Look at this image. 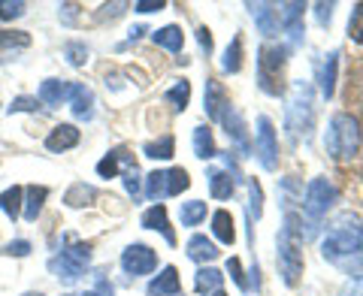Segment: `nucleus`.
I'll return each instance as SVG.
<instances>
[{"mask_svg":"<svg viewBox=\"0 0 363 296\" xmlns=\"http://www.w3.org/2000/svg\"><path fill=\"white\" fill-rule=\"evenodd\" d=\"M363 248V224L354 212H339L327 227V236L321 242V254L330 263H342L345 257L360 254Z\"/></svg>","mask_w":363,"mask_h":296,"instance_id":"obj_1","label":"nucleus"},{"mask_svg":"<svg viewBox=\"0 0 363 296\" xmlns=\"http://www.w3.org/2000/svg\"><path fill=\"white\" fill-rule=\"evenodd\" d=\"M279 266H281V281L288 288H297L303 275V230H300V218L294 212H288L285 227L279 233Z\"/></svg>","mask_w":363,"mask_h":296,"instance_id":"obj_2","label":"nucleus"},{"mask_svg":"<svg viewBox=\"0 0 363 296\" xmlns=\"http://www.w3.org/2000/svg\"><path fill=\"white\" fill-rule=\"evenodd\" d=\"M285 127L291 142H306L315 130V103H312V88L309 82H294L285 106Z\"/></svg>","mask_w":363,"mask_h":296,"instance_id":"obj_3","label":"nucleus"},{"mask_svg":"<svg viewBox=\"0 0 363 296\" xmlns=\"http://www.w3.org/2000/svg\"><path fill=\"white\" fill-rule=\"evenodd\" d=\"M363 133L354 115L348 112H339L330 118V130H327V152H330L333 161H354V154L360 152Z\"/></svg>","mask_w":363,"mask_h":296,"instance_id":"obj_4","label":"nucleus"},{"mask_svg":"<svg viewBox=\"0 0 363 296\" xmlns=\"http://www.w3.org/2000/svg\"><path fill=\"white\" fill-rule=\"evenodd\" d=\"M285 61H288V49L285 45H264L260 49V61H257V85L260 91L279 97L281 94V70H285Z\"/></svg>","mask_w":363,"mask_h":296,"instance_id":"obj_5","label":"nucleus"},{"mask_svg":"<svg viewBox=\"0 0 363 296\" xmlns=\"http://www.w3.org/2000/svg\"><path fill=\"white\" fill-rule=\"evenodd\" d=\"M339 200V190L333 181L327 178H312L309 188H306V197H303V212L309 221H321L327 212H330L336 206Z\"/></svg>","mask_w":363,"mask_h":296,"instance_id":"obj_6","label":"nucleus"},{"mask_svg":"<svg viewBox=\"0 0 363 296\" xmlns=\"http://www.w3.org/2000/svg\"><path fill=\"white\" fill-rule=\"evenodd\" d=\"M255 154L260 166L267 173H276L279 169V140H276V130H272V121L267 115L257 118V140H255Z\"/></svg>","mask_w":363,"mask_h":296,"instance_id":"obj_7","label":"nucleus"},{"mask_svg":"<svg viewBox=\"0 0 363 296\" xmlns=\"http://www.w3.org/2000/svg\"><path fill=\"white\" fill-rule=\"evenodd\" d=\"M157 266V257L149 245H128L121 254V269L128 275H149Z\"/></svg>","mask_w":363,"mask_h":296,"instance_id":"obj_8","label":"nucleus"},{"mask_svg":"<svg viewBox=\"0 0 363 296\" xmlns=\"http://www.w3.org/2000/svg\"><path fill=\"white\" fill-rule=\"evenodd\" d=\"M221 124L227 127V136H230V142H236V148H240V154H242V157L252 154V145H248V133H245V121H242V115H240V112H236L230 103H227L224 112H221Z\"/></svg>","mask_w":363,"mask_h":296,"instance_id":"obj_9","label":"nucleus"},{"mask_svg":"<svg viewBox=\"0 0 363 296\" xmlns=\"http://www.w3.org/2000/svg\"><path fill=\"white\" fill-rule=\"evenodd\" d=\"M279 9V16H281V25L279 28H285L288 30V37H291V45H300L303 42V4H281L276 6Z\"/></svg>","mask_w":363,"mask_h":296,"instance_id":"obj_10","label":"nucleus"},{"mask_svg":"<svg viewBox=\"0 0 363 296\" xmlns=\"http://www.w3.org/2000/svg\"><path fill=\"white\" fill-rule=\"evenodd\" d=\"M248 9H252V16H255L264 37H279V9H276V4H248Z\"/></svg>","mask_w":363,"mask_h":296,"instance_id":"obj_11","label":"nucleus"},{"mask_svg":"<svg viewBox=\"0 0 363 296\" xmlns=\"http://www.w3.org/2000/svg\"><path fill=\"white\" fill-rule=\"evenodd\" d=\"M30 45V37L25 30H0V64L13 61L18 52H25Z\"/></svg>","mask_w":363,"mask_h":296,"instance_id":"obj_12","label":"nucleus"},{"mask_svg":"<svg viewBox=\"0 0 363 296\" xmlns=\"http://www.w3.org/2000/svg\"><path fill=\"white\" fill-rule=\"evenodd\" d=\"M149 296H182V281H179L176 266H164L161 275L152 278Z\"/></svg>","mask_w":363,"mask_h":296,"instance_id":"obj_13","label":"nucleus"},{"mask_svg":"<svg viewBox=\"0 0 363 296\" xmlns=\"http://www.w3.org/2000/svg\"><path fill=\"white\" fill-rule=\"evenodd\" d=\"M143 227H149V230L164 233L167 242H169V245H176V233H173V227H169L167 209L161 206V203H155L152 209H145V212H143Z\"/></svg>","mask_w":363,"mask_h":296,"instance_id":"obj_14","label":"nucleus"},{"mask_svg":"<svg viewBox=\"0 0 363 296\" xmlns=\"http://www.w3.org/2000/svg\"><path fill=\"white\" fill-rule=\"evenodd\" d=\"M70 82H64V79H45L40 85V103L45 106H61L64 100H70Z\"/></svg>","mask_w":363,"mask_h":296,"instance_id":"obj_15","label":"nucleus"},{"mask_svg":"<svg viewBox=\"0 0 363 296\" xmlns=\"http://www.w3.org/2000/svg\"><path fill=\"white\" fill-rule=\"evenodd\" d=\"M73 145H79V130L73 127V124H58L49 136H45V148L49 152H67V148H73Z\"/></svg>","mask_w":363,"mask_h":296,"instance_id":"obj_16","label":"nucleus"},{"mask_svg":"<svg viewBox=\"0 0 363 296\" xmlns=\"http://www.w3.org/2000/svg\"><path fill=\"white\" fill-rule=\"evenodd\" d=\"M227 106V97H224V88L215 82V79H206V94H203V109L212 121H221V112Z\"/></svg>","mask_w":363,"mask_h":296,"instance_id":"obj_17","label":"nucleus"},{"mask_svg":"<svg viewBox=\"0 0 363 296\" xmlns=\"http://www.w3.org/2000/svg\"><path fill=\"white\" fill-rule=\"evenodd\" d=\"M130 166H136L133 157L124 152V148H116V152H109L104 161L97 164V176H100V178H112V176L118 173V169H130Z\"/></svg>","mask_w":363,"mask_h":296,"instance_id":"obj_18","label":"nucleus"},{"mask_svg":"<svg viewBox=\"0 0 363 296\" xmlns=\"http://www.w3.org/2000/svg\"><path fill=\"white\" fill-rule=\"evenodd\" d=\"M70 103H73V115L79 121H91V115H94V94H91V88L73 85L70 88Z\"/></svg>","mask_w":363,"mask_h":296,"instance_id":"obj_19","label":"nucleus"},{"mask_svg":"<svg viewBox=\"0 0 363 296\" xmlns=\"http://www.w3.org/2000/svg\"><path fill=\"white\" fill-rule=\"evenodd\" d=\"M336 70H339V52H330L324 58V64H321V76H318L324 100H330L336 94Z\"/></svg>","mask_w":363,"mask_h":296,"instance_id":"obj_20","label":"nucleus"},{"mask_svg":"<svg viewBox=\"0 0 363 296\" xmlns=\"http://www.w3.org/2000/svg\"><path fill=\"white\" fill-rule=\"evenodd\" d=\"M188 257L197 260V263H212V260L218 257V248H215V242H212V239H206V236H191Z\"/></svg>","mask_w":363,"mask_h":296,"instance_id":"obj_21","label":"nucleus"},{"mask_svg":"<svg viewBox=\"0 0 363 296\" xmlns=\"http://www.w3.org/2000/svg\"><path fill=\"white\" fill-rule=\"evenodd\" d=\"M45 197H49V188H43V185H30L25 188V218L28 221H37L40 218V212H43V203Z\"/></svg>","mask_w":363,"mask_h":296,"instance_id":"obj_22","label":"nucleus"},{"mask_svg":"<svg viewBox=\"0 0 363 296\" xmlns=\"http://www.w3.org/2000/svg\"><path fill=\"white\" fill-rule=\"evenodd\" d=\"M233 185H236V178L230 173H224V169H212L209 173V190H212L215 200H230Z\"/></svg>","mask_w":363,"mask_h":296,"instance_id":"obj_23","label":"nucleus"},{"mask_svg":"<svg viewBox=\"0 0 363 296\" xmlns=\"http://www.w3.org/2000/svg\"><path fill=\"white\" fill-rule=\"evenodd\" d=\"M152 40L167 52H182V45H185V33H182V28H176V25H167L161 30H155Z\"/></svg>","mask_w":363,"mask_h":296,"instance_id":"obj_24","label":"nucleus"},{"mask_svg":"<svg viewBox=\"0 0 363 296\" xmlns=\"http://www.w3.org/2000/svg\"><path fill=\"white\" fill-rule=\"evenodd\" d=\"M194 154L200 157V161H209V157L218 154V148H215V136H212V130L206 127V124L194 127Z\"/></svg>","mask_w":363,"mask_h":296,"instance_id":"obj_25","label":"nucleus"},{"mask_svg":"<svg viewBox=\"0 0 363 296\" xmlns=\"http://www.w3.org/2000/svg\"><path fill=\"white\" fill-rule=\"evenodd\" d=\"M212 233L218 242L224 245H233V239H236V230H233V218H230V212H215L212 215Z\"/></svg>","mask_w":363,"mask_h":296,"instance_id":"obj_26","label":"nucleus"},{"mask_svg":"<svg viewBox=\"0 0 363 296\" xmlns=\"http://www.w3.org/2000/svg\"><path fill=\"white\" fill-rule=\"evenodd\" d=\"M145 197L157 200V203H161L164 197H169V176H167V169H161V173L155 169V173L145 178Z\"/></svg>","mask_w":363,"mask_h":296,"instance_id":"obj_27","label":"nucleus"},{"mask_svg":"<svg viewBox=\"0 0 363 296\" xmlns=\"http://www.w3.org/2000/svg\"><path fill=\"white\" fill-rule=\"evenodd\" d=\"M221 281H224V275L218 269L203 266V269H197V275H194V288H197V293H215L221 288Z\"/></svg>","mask_w":363,"mask_h":296,"instance_id":"obj_28","label":"nucleus"},{"mask_svg":"<svg viewBox=\"0 0 363 296\" xmlns=\"http://www.w3.org/2000/svg\"><path fill=\"white\" fill-rule=\"evenodd\" d=\"M143 154L145 157H155V161H169L176 154V140L173 136H161L157 142H145L143 145Z\"/></svg>","mask_w":363,"mask_h":296,"instance_id":"obj_29","label":"nucleus"},{"mask_svg":"<svg viewBox=\"0 0 363 296\" xmlns=\"http://www.w3.org/2000/svg\"><path fill=\"white\" fill-rule=\"evenodd\" d=\"M179 218H182V227H197L203 218H206V203H203V200H188V203H182Z\"/></svg>","mask_w":363,"mask_h":296,"instance_id":"obj_30","label":"nucleus"},{"mask_svg":"<svg viewBox=\"0 0 363 296\" xmlns=\"http://www.w3.org/2000/svg\"><path fill=\"white\" fill-rule=\"evenodd\" d=\"M221 70L224 73H240L242 70V37H240V33H236L233 42L227 45L224 61H221Z\"/></svg>","mask_w":363,"mask_h":296,"instance_id":"obj_31","label":"nucleus"},{"mask_svg":"<svg viewBox=\"0 0 363 296\" xmlns=\"http://www.w3.org/2000/svg\"><path fill=\"white\" fill-rule=\"evenodd\" d=\"M21 197H25V190H21L18 185H13V188H9V190H4V193H0V209H4L6 215H9V218H18V215H21Z\"/></svg>","mask_w":363,"mask_h":296,"instance_id":"obj_32","label":"nucleus"},{"mask_svg":"<svg viewBox=\"0 0 363 296\" xmlns=\"http://www.w3.org/2000/svg\"><path fill=\"white\" fill-rule=\"evenodd\" d=\"M94 197H97V190L91 185H82V181H79V185H73L70 190H67L64 203H67V206H73V209H79V206H88Z\"/></svg>","mask_w":363,"mask_h":296,"instance_id":"obj_33","label":"nucleus"},{"mask_svg":"<svg viewBox=\"0 0 363 296\" xmlns=\"http://www.w3.org/2000/svg\"><path fill=\"white\" fill-rule=\"evenodd\" d=\"M167 100L173 103V109H176V112H182V109L188 106V100H191V85L185 82V79H182V82H176L173 88L167 91Z\"/></svg>","mask_w":363,"mask_h":296,"instance_id":"obj_34","label":"nucleus"},{"mask_svg":"<svg viewBox=\"0 0 363 296\" xmlns=\"http://www.w3.org/2000/svg\"><path fill=\"white\" fill-rule=\"evenodd\" d=\"M248 212L255 215V221L264 215V190H260L257 178H248Z\"/></svg>","mask_w":363,"mask_h":296,"instance_id":"obj_35","label":"nucleus"},{"mask_svg":"<svg viewBox=\"0 0 363 296\" xmlns=\"http://www.w3.org/2000/svg\"><path fill=\"white\" fill-rule=\"evenodd\" d=\"M167 176H169V197H179L182 190H188V188H191V178H188V173H185L182 166L167 169Z\"/></svg>","mask_w":363,"mask_h":296,"instance_id":"obj_36","label":"nucleus"},{"mask_svg":"<svg viewBox=\"0 0 363 296\" xmlns=\"http://www.w3.org/2000/svg\"><path fill=\"white\" fill-rule=\"evenodd\" d=\"M348 37L363 45V4H357L351 9V18H348Z\"/></svg>","mask_w":363,"mask_h":296,"instance_id":"obj_37","label":"nucleus"},{"mask_svg":"<svg viewBox=\"0 0 363 296\" xmlns=\"http://www.w3.org/2000/svg\"><path fill=\"white\" fill-rule=\"evenodd\" d=\"M25 16V0H0V21H13Z\"/></svg>","mask_w":363,"mask_h":296,"instance_id":"obj_38","label":"nucleus"},{"mask_svg":"<svg viewBox=\"0 0 363 296\" xmlns=\"http://www.w3.org/2000/svg\"><path fill=\"white\" fill-rule=\"evenodd\" d=\"M64 55H67V61H70V67H85V61H88V49L82 42H67Z\"/></svg>","mask_w":363,"mask_h":296,"instance_id":"obj_39","label":"nucleus"},{"mask_svg":"<svg viewBox=\"0 0 363 296\" xmlns=\"http://www.w3.org/2000/svg\"><path fill=\"white\" fill-rule=\"evenodd\" d=\"M227 272H230V278H233L236 284H240L242 290H248V281H245V275H242V263H240V260H236V257L227 260Z\"/></svg>","mask_w":363,"mask_h":296,"instance_id":"obj_40","label":"nucleus"},{"mask_svg":"<svg viewBox=\"0 0 363 296\" xmlns=\"http://www.w3.org/2000/svg\"><path fill=\"white\" fill-rule=\"evenodd\" d=\"M124 188H128L130 197H136V193H140V169H136V166L124 169Z\"/></svg>","mask_w":363,"mask_h":296,"instance_id":"obj_41","label":"nucleus"},{"mask_svg":"<svg viewBox=\"0 0 363 296\" xmlns=\"http://www.w3.org/2000/svg\"><path fill=\"white\" fill-rule=\"evenodd\" d=\"M333 9H336V4H315V18H318V25H321V28L330 25Z\"/></svg>","mask_w":363,"mask_h":296,"instance_id":"obj_42","label":"nucleus"},{"mask_svg":"<svg viewBox=\"0 0 363 296\" xmlns=\"http://www.w3.org/2000/svg\"><path fill=\"white\" fill-rule=\"evenodd\" d=\"M37 106H40L37 97H16L13 106H9V112H33Z\"/></svg>","mask_w":363,"mask_h":296,"instance_id":"obj_43","label":"nucleus"},{"mask_svg":"<svg viewBox=\"0 0 363 296\" xmlns=\"http://www.w3.org/2000/svg\"><path fill=\"white\" fill-rule=\"evenodd\" d=\"M4 251H6L9 257H28V254H30V242H25V239H16V242H9Z\"/></svg>","mask_w":363,"mask_h":296,"instance_id":"obj_44","label":"nucleus"},{"mask_svg":"<svg viewBox=\"0 0 363 296\" xmlns=\"http://www.w3.org/2000/svg\"><path fill=\"white\" fill-rule=\"evenodd\" d=\"M167 4H161V0H157V4H152V0H136L133 4V9L136 13H143V16H149V13H157V9H164Z\"/></svg>","mask_w":363,"mask_h":296,"instance_id":"obj_45","label":"nucleus"},{"mask_svg":"<svg viewBox=\"0 0 363 296\" xmlns=\"http://www.w3.org/2000/svg\"><path fill=\"white\" fill-rule=\"evenodd\" d=\"M197 40H200V45L206 49V55L212 52V33H209V28H200L197 30Z\"/></svg>","mask_w":363,"mask_h":296,"instance_id":"obj_46","label":"nucleus"},{"mask_svg":"<svg viewBox=\"0 0 363 296\" xmlns=\"http://www.w3.org/2000/svg\"><path fill=\"white\" fill-rule=\"evenodd\" d=\"M212 296H227V293H221V290H215V293H212Z\"/></svg>","mask_w":363,"mask_h":296,"instance_id":"obj_47","label":"nucleus"},{"mask_svg":"<svg viewBox=\"0 0 363 296\" xmlns=\"http://www.w3.org/2000/svg\"><path fill=\"white\" fill-rule=\"evenodd\" d=\"M25 296H43V293H25Z\"/></svg>","mask_w":363,"mask_h":296,"instance_id":"obj_48","label":"nucleus"},{"mask_svg":"<svg viewBox=\"0 0 363 296\" xmlns=\"http://www.w3.org/2000/svg\"><path fill=\"white\" fill-rule=\"evenodd\" d=\"M67 296H73V293H67Z\"/></svg>","mask_w":363,"mask_h":296,"instance_id":"obj_49","label":"nucleus"}]
</instances>
